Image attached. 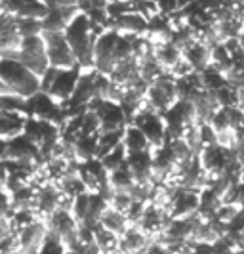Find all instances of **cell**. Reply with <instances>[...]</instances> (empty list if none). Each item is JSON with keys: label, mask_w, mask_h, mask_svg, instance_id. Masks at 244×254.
Wrapping results in <instances>:
<instances>
[{"label": "cell", "mask_w": 244, "mask_h": 254, "mask_svg": "<svg viewBox=\"0 0 244 254\" xmlns=\"http://www.w3.org/2000/svg\"><path fill=\"white\" fill-rule=\"evenodd\" d=\"M98 134H101V121H99L96 111L86 109L84 117H82V132H80V136H98Z\"/></svg>", "instance_id": "obj_35"}, {"label": "cell", "mask_w": 244, "mask_h": 254, "mask_svg": "<svg viewBox=\"0 0 244 254\" xmlns=\"http://www.w3.org/2000/svg\"><path fill=\"white\" fill-rule=\"evenodd\" d=\"M4 161H13V163H23L31 166H42L44 159L40 153L39 145L27 138L25 134H19L12 140H8V151Z\"/></svg>", "instance_id": "obj_11"}, {"label": "cell", "mask_w": 244, "mask_h": 254, "mask_svg": "<svg viewBox=\"0 0 244 254\" xmlns=\"http://www.w3.org/2000/svg\"><path fill=\"white\" fill-rule=\"evenodd\" d=\"M4 94H10V92H8V88H6V86L2 84V80H0V96H4Z\"/></svg>", "instance_id": "obj_48"}, {"label": "cell", "mask_w": 244, "mask_h": 254, "mask_svg": "<svg viewBox=\"0 0 244 254\" xmlns=\"http://www.w3.org/2000/svg\"><path fill=\"white\" fill-rule=\"evenodd\" d=\"M210 50L212 48L206 44L204 40L198 38L183 50V60L193 67V71L202 73L206 67H210Z\"/></svg>", "instance_id": "obj_18"}, {"label": "cell", "mask_w": 244, "mask_h": 254, "mask_svg": "<svg viewBox=\"0 0 244 254\" xmlns=\"http://www.w3.org/2000/svg\"><path fill=\"white\" fill-rule=\"evenodd\" d=\"M223 204L221 197L214 190L204 188L200 190V206H198V214L204 218V220H214L218 216L219 206Z\"/></svg>", "instance_id": "obj_24"}, {"label": "cell", "mask_w": 244, "mask_h": 254, "mask_svg": "<svg viewBox=\"0 0 244 254\" xmlns=\"http://www.w3.org/2000/svg\"><path fill=\"white\" fill-rule=\"evenodd\" d=\"M25 117H35L40 121H50L63 128L65 123L69 121V113L63 107V103L55 102L50 94L42 92L35 94L25 102Z\"/></svg>", "instance_id": "obj_3"}, {"label": "cell", "mask_w": 244, "mask_h": 254, "mask_svg": "<svg viewBox=\"0 0 244 254\" xmlns=\"http://www.w3.org/2000/svg\"><path fill=\"white\" fill-rule=\"evenodd\" d=\"M25 119V115L17 111H0V138L12 140L15 136L23 134Z\"/></svg>", "instance_id": "obj_19"}, {"label": "cell", "mask_w": 244, "mask_h": 254, "mask_svg": "<svg viewBox=\"0 0 244 254\" xmlns=\"http://www.w3.org/2000/svg\"><path fill=\"white\" fill-rule=\"evenodd\" d=\"M109 203H111V208H115V210H118V212L128 214L130 210H132V206L136 204V199L132 197L130 191H113Z\"/></svg>", "instance_id": "obj_34"}, {"label": "cell", "mask_w": 244, "mask_h": 254, "mask_svg": "<svg viewBox=\"0 0 244 254\" xmlns=\"http://www.w3.org/2000/svg\"><path fill=\"white\" fill-rule=\"evenodd\" d=\"M0 80L10 94H15L23 100L33 98L42 90L40 76L35 75L17 58H0Z\"/></svg>", "instance_id": "obj_2"}, {"label": "cell", "mask_w": 244, "mask_h": 254, "mask_svg": "<svg viewBox=\"0 0 244 254\" xmlns=\"http://www.w3.org/2000/svg\"><path fill=\"white\" fill-rule=\"evenodd\" d=\"M154 56L156 60L162 64V67L168 73L183 60V52L180 46H176L172 40H162V42H154Z\"/></svg>", "instance_id": "obj_20"}, {"label": "cell", "mask_w": 244, "mask_h": 254, "mask_svg": "<svg viewBox=\"0 0 244 254\" xmlns=\"http://www.w3.org/2000/svg\"><path fill=\"white\" fill-rule=\"evenodd\" d=\"M198 136H200V141H202V149L218 143V132L214 130V127L210 123H200L198 125Z\"/></svg>", "instance_id": "obj_39"}, {"label": "cell", "mask_w": 244, "mask_h": 254, "mask_svg": "<svg viewBox=\"0 0 244 254\" xmlns=\"http://www.w3.org/2000/svg\"><path fill=\"white\" fill-rule=\"evenodd\" d=\"M180 100L178 96V82L176 78H172L170 75H164L162 78H158L156 82L149 84L147 94H145V103L147 107H151L156 113L164 115Z\"/></svg>", "instance_id": "obj_4"}, {"label": "cell", "mask_w": 244, "mask_h": 254, "mask_svg": "<svg viewBox=\"0 0 244 254\" xmlns=\"http://www.w3.org/2000/svg\"><path fill=\"white\" fill-rule=\"evenodd\" d=\"M13 212L12 193L8 190H0V218H8Z\"/></svg>", "instance_id": "obj_42"}, {"label": "cell", "mask_w": 244, "mask_h": 254, "mask_svg": "<svg viewBox=\"0 0 244 254\" xmlns=\"http://www.w3.org/2000/svg\"><path fill=\"white\" fill-rule=\"evenodd\" d=\"M42 37L46 42L50 67H53V69H73V67H77V56H75L73 48L69 46L65 33H44Z\"/></svg>", "instance_id": "obj_9"}, {"label": "cell", "mask_w": 244, "mask_h": 254, "mask_svg": "<svg viewBox=\"0 0 244 254\" xmlns=\"http://www.w3.org/2000/svg\"><path fill=\"white\" fill-rule=\"evenodd\" d=\"M195 2H198V0H180V8H181V10H185V8L193 6Z\"/></svg>", "instance_id": "obj_46"}, {"label": "cell", "mask_w": 244, "mask_h": 254, "mask_svg": "<svg viewBox=\"0 0 244 254\" xmlns=\"http://www.w3.org/2000/svg\"><path fill=\"white\" fill-rule=\"evenodd\" d=\"M65 38H67L69 46L75 52L78 65L84 71L94 69V48H96L98 35L92 29V21L88 17V13H84L80 10L75 15V19L65 29Z\"/></svg>", "instance_id": "obj_1"}, {"label": "cell", "mask_w": 244, "mask_h": 254, "mask_svg": "<svg viewBox=\"0 0 244 254\" xmlns=\"http://www.w3.org/2000/svg\"><path fill=\"white\" fill-rule=\"evenodd\" d=\"M145 254H170V253H168V249L162 245V243H158L153 239V243L149 245V249H147V253Z\"/></svg>", "instance_id": "obj_44"}, {"label": "cell", "mask_w": 244, "mask_h": 254, "mask_svg": "<svg viewBox=\"0 0 244 254\" xmlns=\"http://www.w3.org/2000/svg\"><path fill=\"white\" fill-rule=\"evenodd\" d=\"M214 96L219 107H241V90H237L231 84H225L223 88L214 92Z\"/></svg>", "instance_id": "obj_31"}, {"label": "cell", "mask_w": 244, "mask_h": 254, "mask_svg": "<svg viewBox=\"0 0 244 254\" xmlns=\"http://www.w3.org/2000/svg\"><path fill=\"white\" fill-rule=\"evenodd\" d=\"M10 254H27L25 251H21V249H15V251H12Z\"/></svg>", "instance_id": "obj_50"}, {"label": "cell", "mask_w": 244, "mask_h": 254, "mask_svg": "<svg viewBox=\"0 0 244 254\" xmlns=\"http://www.w3.org/2000/svg\"><path fill=\"white\" fill-rule=\"evenodd\" d=\"M124 130H113V132H101L99 143H98V159L107 157L111 151H115L118 145H122Z\"/></svg>", "instance_id": "obj_29"}, {"label": "cell", "mask_w": 244, "mask_h": 254, "mask_svg": "<svg viewBox=\"0 0 244 254\" xmlns=\"http://www.w3.org/2000/svg\"><path fill=\"white\" fill-rule=\"evenodd\" d=\"M200 78H202V86H204V90H208V92H218L219 88H223L225 84H227V78H225V75L221 73V71H218V69H214L212 65L210 67H206L204 71L200 73Z\"/></svg>", "instance_id": "obj_30"}, {"label": "cell", "mask_w": 244, "mask_h": 254, "mask_svg": "<svg viewBox=\"0 0 244 254\" xmlns=\"http://www.w3.org/2000/svg\"><path fill=\"white\" fill-rule=\"evenodd\" d=\"M99 224H101L103 228L109 229V231L116 233L118 237H122V235H124V231L132 226L128 214L118 212V210H115V208H109V210H107V214L101 218V222H99Z\"/></svg>", "instance_id": "obj_26"}, {"label": "cell", "mask_w": 244, "mask_h": 254, "mask_svg": "<svg viewBox=\"0 0 244 254\" xmlns=\"http://www.w3.org/2000/svg\"><path fill=\"white\" fill-rule=\"evenodd\" d=\"M109 29H113L120 35L143 37L149 31V19L145 15H142L138 10H134V12H126L116 15V17H111V27Z\"/></svg>", "instance_id": "obj_15"}, {"label": "cell", "mask_w": 244, "mask_h": 254, "mask_svg": "<svg viewBox=\"0 0 244 254\" xmlns=\"http://www.w3.org/2000/svg\"><path fill=\"white\" fill-rule=\"evenodd\" d=\"M241 109L244 111V90H241Z\"/></svg>", "instance_id": "obj_49"}, {"label": "cell", "mask_w": 244, "mask_h": 254, "mask_svg": "<svg viewBox=\"0 0 244 254\" xmlns=\"http://www.w3.org/2000/svg\"><path fill=\"white\" fill-rule=\"evenodd\" d=\"M94 245L101 254L120 251V237L107 228H103L101 224H98L94 226Z\"/></svg>", "instance_id": "obj_23"}, {"label": "cell", "mask_w": 244, "mask_h": 254, "mask_svg": "<svg viewBox=\"0 0 244 254\" xmlns=\"http://www.w3.org/2000/svg\"><path fill=\"white\" fill-rule=\"evenodd\" d=\"M239 210H241V208H239V206H235V204H221V206H219V210H218V220H221V222H223V224H229V222H231L233 218L237 216V214H239Z\"/></svg>", "instance_id": "obj_43"}, {"label": "cell", "mask_w": 244, "mask_h": 254, "mask_svg": "<svg viewBox=\"0 0 244 254\" xmlns=\"http://www.w3.org/2000/svg\"><path fill=\"white\" fill-rule=\"evenodd\" d=\"M243 237H244V231H243Z\"/></svg>", "instance_id": "obj_53"}, {"label": "cell", "mask_w": 244, "mask_h": 254, "mask_svg": "<svg viewBox=\"0 0 244 254\" xmlns=\"http://www.w3.org/2000/svg\"><path fill=\"white\" fill-rule=\"evenodd\" d=\"M71 212L77 218L78 224H88V216H90V191L82 193L73 199L71 203Z\"/></svg>", "instance_id": "obj_32"}, {"label": "cell", "mask_w": 244, "mask_h": 254, "mask_svg": "<svg viewBox=\"0 0 244 254\" xmlns=\"http://www.w3.org/2000/svg\"><path fill=\"white\" fill-rule=\"evenodd\" d=\"M195 111H196V123H210V119L214 117V113L219 109L218 102H216V96L208 90H202L196 98L193 100Z\"/></svg>", "instance_id": "obj_22"}, {"label": "cell", "mask_w": 244, "mask_h": 254, "mask_svg": "<svg viewBox=\"0 0 244 254\" xmlns=\"http://www.w3.org/2000/svg\"><path fill=\"white\" fill-rule=\"evenodd\" d=\"M151 243H153V239H151L143 229H140L138 226L132 224V226L124 231V235L120 237V253L122 254H145Z\"/></svg>", "instance_id": "obj_16"}, {"label": "cell", "mask_w": 244, "mask_h": 254, "mask_svg": "<svg viewBox=\"0 0 244 254\" xmlns=\"http://www.w3.org/2000/svg\"><path fill=\"white\" fill-rule=\"evenodd\" d=\"M78 176L90 191H109V170L105 168L101 159H92L78 165Z\"/></svg>", "instance_id": "obj_14"}, {"label": "cell", "mask_w": 244, "mask_h": 254, "mask_svg": "<svg viewBox=\"0 0 244 254\" xmlns=\"http://www.w3.org/2000/svg\"><path fill=\"white\" fill-rule=\"evenodd\" d=\"M109 186L113 191H132V188L136 186V178L128 165L120 166L109 174Z\"/></svg>", "instance_id": "obj_28"}, {"label": "cell", "mask_w": 244, "mask_h": 254, "mask_svg": "<svg viewBox=\"0 0 244 254\" xmlns=\"http://www.w3.org/2000/svg\"><path fill=\"white\" fill-rule=\"evenodd\" d=\"M88 109L96 111L101 121V132H113V130H124L130 125L128 115L122 109V105L113 100H92Z\"/></svg>", "instance_id": "obj_8"}, {"label": "cell", "mask_w": 244, "mask_h": 254, "mask_svg": "<svg viewBox=\"0 0 244 254\" xmlns=\"http://www.w3.org/2000/svg\"><path fill=\"white\" fill-rule=\"evenodd\" d=\"M122 145H124V149L128 151V155H132V153L151 151V149H153L151 141L147 140V136H145L136 125H128V127L124 128V140H122Z\"/></svg>", "instance_id": "obj_21"}, {"label": "cell", "mask_w": 244, "mask_h": 254, "mask_svg": "<svg viewBox=\"0 0 244 254\" xmlns=\"http://www.w3.org/2000/svg\"><path fill=\"white\" fill-rule=\"evenodd\" d=\"M42 2L48 10H53V8H78V10H82V6L86 4V0H42Z\"/></svg>", "instance_id": "obj_41"}, {"label": "cell", "mask_w": 244, "mask_h": 254, "mask_svg": "<svg viewBox=\"0 0 244 254\" xmlns=\"http://www.w3.org/2000/svg\"><path fill=\"white\" fill-rule=\"evenodd\" d=\"M130 125H136L142 130L143 134L147 136V140L151 141L153 149L166 143V121L160 113H156L151 107H147V103L134 115Z\"/></svg>", "instance_id": "obj_6"}, {"label": "cell", "mask_w": 244, "mask_h": 254, "mask_svg": "<svg viewBox=\"0 0 244 254\" xmlns=\"http://www.w3.org/2000/svg\"><path fill=\"white\" fill-rule=\"evenodd\" d=\"M210 125L214 127V130L218 134H223V132H229V130H235L231 123V113L227 107H219L218 111L214 113V117L210 119Z\"/></svg>", "instance_id": "obj_37"}, {"label": "cell", "mask_w": 244, "mask_h": 254, "mask_svg": "<svg viewBox=\"0 0 244 254\" xmlns=\"http://www.w3.org/2000/svg\"><path fill=\"white\" fill-rule=\"evenodd\" d=\"M120 33L113 29H107L96 40L94 48V69L101 75H111L116 67V44Z\"/></svg>", "instance_id": "obj_7"}, {"label": "cell", "mask_w": 244, "mask_h": 254, "mask_svg": "<svg viewBox=\"0 0 244 254\" xmlns=\"http://www.w3.org/2000/svg\"><path fill=\"white\" fill-rule=\"evenodd\" d=\"M154 4L158 8V13L164 15V17H170V15H174L181 10L180 0H154Z\"/></svg>", "instance_id": "obj_40"}, {"label": "cell", "mask_w": 244, "mask_h": 254, "mask_svg": "<svg viewBox=\"0 0 244 254\" xmlns=\"http://www.w3.org/2000/svg\"><path fill=\"white\" fill-rule=\"evenodd\" d=\"M82 71H84V69H82L80 65L73 67V69H59L55 78H53L51 88L48 90L46 94H50L55 102L67 103L73 98L75 90H77V84H78V80H80Z\"/></svg>", "instance_id": "obj_13"}, {"label": "cell", "mask_w": 244, "mask_h": 254, "mask_svg": "<svg viewBox=\"0 0 244 254\" xmlns=\"http://www.w3.org/2000/svg\"><path fill=\"white\" fill-rule=\"evenodd\" d=\"M210 65L214 69L221 71L223 75L233 67V54L227 48L225 42H219L216 46H212V50H210Z\"/></svg>", "instance_id": "obj_27"}, {"label": "cell", "mask_w": 244, "mask_h": 254, "mask_svg": "<svg viewBox=\"0 0 244 254\" xmlns=\"http://www.w3.org/2000/svg\"><path fill=\"white\" fill-rule=\"evenodd\" d=\"M67 254H82L80 251H67Z\"/></svg>", "instance_id": "obj_51"}, {"label": "cell", "mask_w": 244, "mask_h": 254, "mask_svg": "<svg viewBox=\"0 0 244 254\" xmlns=\"http://www.w3.org/2000/svg\"><path fill=\"white\" fill-rule=\"evenodd\" d=\"M198 159H200V165L206 170L208 182H210L212 178H216V176L225 172L227 165L231 163L233 159H237V153H235V149H227V147L216 143V145L204 147L198 155Z\"/></svg>", "instance_id": "obj_12"}, {"label": "cell", "mask_w": 244, "mask_h": 254, "mask_svg": "<svg viewBox=\"0 0 244 254\" xmlns=\"http://www.w3.org/2000/svg\"><path fill=\"white\" fill-rule=\"evenodd\" d=\"M67 245L63 243L61 237H57L55 233H51L48 229V235L44 237V241L40 245L39 254H67Z\"/></svg>", "instance_id": "obj_33"}, {"label": "cell", "mask_w": 244, "mask_h": 254, "mask_svg": "<svg viewBox=\"0 0 244 254\" xmlns=\"http://www.w3.org/2000/svg\"><path fill=\"white\" fill-rule=\"evenodd\" d=\"M17 60L21 64L29 67L37 76H42L50 69V60H48V52H46V42L42 35L37 37H27L21 40V48Z\"/></svg>", "instance_id": "obj_5"}, {"label": "cell", "mask_w": 244, "mask_h": 254, "mask_svg": "<svg viewBox=\"0 0 244 254\" xmlns=\"http://www.w3.org/2000/svg\"><path fill=\"white\" fill-rule=\"evenodd\" d=\"M200 206V191L183 188V186H172L170 193V204L168 212L172 218H189L198 214Z\"/></svg>", "instance_id": "obj_10"}, {"label": "cell", "mask_w": 244, "mask_h": 254, "mask_svg": "<svg viewBox=\"0 0 244 254\" xmlns=\"http://www.w3.org/2000/svg\"><path fill=\"white\" fill-rule=\"evenodd\" d=\"M241 184H243V188H244V174L241 176Z\"/></svg>", "instance_id": "obj_52"}, {"label": "cell", "mask_w": 244, "mask_h": 254, "mask_svg": "<svg viewBox=\"0 0 244 254\" xmlns=\"http://www.w3.org/2000/svg\"><path fill=\"white\" fill-rule=\"evenodd\" d=\"M98 143H99V134L98 136H78L75 141V157L78 163L98 159Z\"/></svg>", "instance_id": "obj_25"}, {"label": "cell", "mask_w": 244, "mask_h": 254, "mask_svg": "<svg viewBox=\"0 0 244 254\" xmlns=\"http://www.w3.org/2000/svg\"><path fill=\"white\" fill-rule=\"evenodd\" d=\"M78 12H80L78 8H53V10H48L46 17L42 19L44 33H65V29L75 19V15Z\"/></svg>", "instance_id": "obj_17"}, {"label": "cell", "mask_w": 244, "mask_h": 254, "mask_svg": "<svg viewBox=\"0 0 244 254\" xmlns=\"http://www.w3.org/2000/svg\"><path fill=\"white\" fill-rule=\"evenodd\" d=\"M17 29H19V35L23 38L37 37V35H42V33H44V29H42V19H31V17L17 19Z\"/></svg>", "instance_id": "obj_38"}, {"label": "cell", "mask_w": 244, "mask_h": 254, "mask_svg": "<svg viewBox=\"0 0 244 254\" xmlns=\"http://www.w3.org/2000/svg\"><path fill=\"white\" fill-rule=\"evenodd\" d=\"M239 44H241V48L244 50V25H243V31H241V37H239Z\"/></svg>", "instance_id": "obj_47"}, {"label": "cell", "mask_w": 244, "mask_h": 254, "mask_svg": "<svg viewBox=\"0 0 244 254\" xmlns=\"http://www.w3.org/2000/svg\"><path fill=\"white\" fill-rule=\"evenodd\" d=\"M101 161H103V165H105V168L109 170V174H111L113 170L126 165V161H128V151L124 149V145H118L115 151H111L107 157H103Z\"/></svg>", "instance_id": "obj_36"}, {"label": "cell", "mask_w": 244, "mask_h": 254, "mask_svg": "<svg viewBox=\"0 0 244 254\" xmlns=\"http://www.w3.org/2000/svg\"><path fill=\"white\" fill-rule=\"evenodd\" d=\"M8 168L4 165V161H0V190H8Z\"/></svg>", "instance_id": "obj_45"}]
</instances>
